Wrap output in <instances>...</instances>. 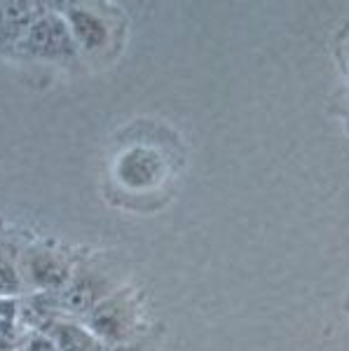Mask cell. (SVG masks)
<instances>
[{"label": "cell", "instance_id": "6da1fadb", "mask_svg": "<svg viewBox=\"0 0 349 351\" xmlns=\"http://www.w3.org/2000/svg\"><path fill=\"white\" fill-rule=\"evenodd\" d=\"M24 45L31 54L38 56H71L75 52V45H73V36L69 26L59 19V16H40V19L33 21V26L26 31Z\"/></svg>", "mask_w": 349, "mask_h": 351}, {"label": "cell", "instance_id": "7a4b0ae2", "mask_svg": "<svg viewBox=\"0 0 349 351\" xmlns=\"http://www.w3.org/2000/svg\"><path fill=\"white\" fill-rule=\"evenodd\" d=\"M117 176L129 188H150L160 180L162 162L153 150H132L117 164Z\"/></svg>", "mask_w": 349, "mask_h": 351}, {"label": "cell", "instance_id": "3957f363", "mask_svg": "<svg viewBox=\"0 0 349 351\" xmlns=\"http://www.w3.org/2000/svg\"><path fill=\"white\" fill-rule=\"evenodd\" d=\"M87 324L99 337L117 339L125 332V328L129 324L127 307L117 302V300H106V302H101L99 307L92 309Z\"/></svg>", "mask_w": 349, "mask_h": 351}, {"label": "cell", "instance_id": "277c9868", "mask_svg": "<svg viewBox=\"0 0 349 351\" xmlns=\"http://www.w3.org/2000/svg\"><path fill=\"white\" fill-rule=\"evenodd\" d=\"M28 276L40 288H66L69 267L61 260L47 256V253H36L28 260Z\"/></svg>", "mask_w": 349, "mask_h": 351}, {"label": "cell", "instance_id": "5b68a950", "mask_svg": "<svg viewBox=\"0 0 349 351\" xmlns=\"http://www.w3.org/2000/svg\"><path fill=\"white\" fill-rule=\"evenodd\" d=\"M38 10L33 5H24V3H10L0 8V38L5 40H16L21 38L28 28L33 26V16H36Z\"/></svg>", "mask_w": 349, "mask_h": 351}, {"label": "cell", "instance_id": "8992f818", "mask_svg": "<svg viewBox=\"0 0 349 351\" xmlns=\"http://www.w3.org/2000/svg\"><path fill=\"white\" fill-rule=\"evenodd\" d=\"M69 21L73 26V33L87 49L101 47L106 40V28L94 14H89L87 10H71Z\"/></svg>", "mask_w": 349, "mask_h": 351}, {"label": "cell", "instance_id": "52a82bcc", "mask_svg": "<svg viewBox=\"0 0 349 351\" xmlns=\"http://www.w3.org/2000/svg\"><path fill=\"white\" fill-rule=\"evenodd\" d=\"M49 335H52L54 344L61 351H94L99 347V344L94 342V337L75 324H64V321H59V324H54L49 328Z\"/></svg>", "mask_w": 349, "mask_h": 351}, {"label": "cell", "instance_id": "ba28073f", "mask_svg": "<svg viewBox=\"0 0 349 351\" xmlns=\"http://www.w3.org/2000/svg\"><path fill=\"white\" fill-rule=\"evenodd\" d=\"M97 284L92 279H75L69 281L61 293V307L71 311H89L97 304Z\"/></svg>", "mask_w": 349, "mask_h": 351}, {"label": "cell", "instance_id": "9c48e42d", "mask_svg": "<svg viewBox=\"0 0 349 351\" xmlns=\"http://www.w3.org/2000/svg\"><path fill=\"white\" fill-rule=\"evenodd\" d=\"M56 311H59V304H56L54 298L36 295L24 304L21 316H24V324L33 326V328H45L56 319Z\"/></svg>", "mask_w": 349, "mask_h": 351}, {"label": "cell", "instance_id": "30bf717a", "mask_svg": "<svg viewBox=\"0 0 349 351\" xmlns=\"http://www.w3.org/2000/svg\"><path fill=\"white\" fill-rule=\"evenodd\" d=\"M16 314H19V307L12 298H0V335H10L14 328Z\"/></svg>", "mask_w": 349, "mask_h": 351}, {"label": "cell", "instance_id": "8fae6325", "mask_svg": "<svg viewBox=\"0 0 349 351\" xmlns=\"http://www.w3.org/2000/svg\"><path fill=\"white\" fill-rule=\"evenodd\" d=\"M19 291V276L12 269V265L0 267V298H10Z\"/></svg>", "mask_w": 349, "mask_h": 351}, {"label": "cell", "instance_id": "7c38bea8", "mask_svg": "<svg viewBox=\"0 0 349 351\" xmlns=\"http://www.w3.org/2000/svg\"><path fill=\"white\" fill-rule=\"evenodd\" d=\"M26 351H61V349L56 347L52 337H36V339H31V342H28Z\"/></svg>", "mask_w": 349, "mask_h": 351}, {"label": "cell", "instance_id": "4fadbf2b", "mask_svg": "<svg viewBox=\"0 0 349 351\" xmlns=\"http://www.w3.org/2000/svg\"><path fill=\"white\" fill-rule=\"evenodd\" d=\"M8 265H12V248L0 243V267H8Z\"/></svg>", "mask_w": 349, "mask_h": 351}]
</instances>
